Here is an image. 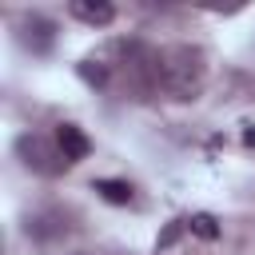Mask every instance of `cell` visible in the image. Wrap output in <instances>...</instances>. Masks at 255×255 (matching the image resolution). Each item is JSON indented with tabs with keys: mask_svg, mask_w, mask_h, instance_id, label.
Returning <instances> with one entry per match:
<instances>
[{
	"mask_svg": "<svg viewBox=\"0 0 255 255\" xmlns=\"http://www.w3.org/2000/svg\"><path fill=\"white\" fill-rule=\"evenodd\" d=\"M207 84V56L195 44H167L155 52V88L171 100H195Z\"/></svg>",
	"mask_w": 255,
	"mask_h": 255,
	"instance_id": "cell-1",
	"label": "cell"
},
{
	"mask_svg": "<svg viewBox=\"0 0 255 255\" xmlns=\"http://www.w3.org/2000/svg\"><path fill=\"white\" fill-rule=\"evenodd\" d=\"M16 151H20V159H24L36 175H60V171L68 167L64 151L52 147L44 135H20V139H16Z\"/></svg>",
	"mask_w": 255,
	"mask_h": 255,
	"instance_id": "cell-2",
	"label": "cell"
},
{
	"mask_svg": "<svg viewBox=\"0 0 255 255\" xmlns=\"http://www.w3.org/2000/svg\"><path fill=\"white\" fill-rule=\"evenodd\" d=\"M56 147L64 151V159H68V163H80V159H88L92 139H88L76 124H60V128H56Z\"/></svg>",
	"mask_w": 255,
	"mask_h": 255,
	"instance_id": "cell-3",
	"label": "cell"
},
{
	"mask_svg": "<svg viewBox=\"0 0 255 255\" xmlns=\"http://www.w3.org/2000/svg\"><path fill=\"white\" fill-rule=\"evenodd\" d=\"M64 231H68V215L64 211H36V215H28V235L40 239V243L60 239Z\"/></svg>",
	"mask_w": 255,
	"mask_h": 255,
	"instance_id": "cell-4",
	"label": "cell"
},
{
	"mask_svg": "<svg viewBox=\"0 0 255 255\" xmlns=\"http://www.w3.org/2000/svg\"><path fill=\"white\" fill-rule=\"evenodd\" d=\"M72 16L84 20V24H92V28H104V24L116 20V8L108 0H72Z\"/></svg>",
	"mask_w": 255,
	"mask_h": 255,
	"instance_id": "cell-5",
	"label": "cell"
},
{
	"mask_svg": "<svg viewBox=\"0 0 255 255\" xmlns=\"http://www.w3.org/2000/svg\"><path fill=\"white\" fill-rule=\"evenodd\" d=\"M52 32H56V28H52V20L32 16V20H24V36H20V40H24L32 52H48V48H52Z\"/></svg>",
	"mask_w": 255,
	"mask_h": 255,
	"instance_id": "cell-6",
	"label": "cell"
},
{
	"mask_svg": "<svg viewBox=\"0 0 255 255\" xmlns=\"http://www.w3.org/2000/svg\"><path fill=\"white\" fill-rule=\"evenodd\" d=\"M96 191L108 199V203H131V183H124V179H96Z\"/></svg>",
	"mask_w": 255,
	"mask_h": 255,
	"instance_id": "cell-7",
	"label": "cell"
},
{
	"mask_svg": "<svg viewBox=\"0 0 255 255\" xmlns=\"http://www.w3.org/2000/svg\"><path fill=\"white\" fill-rule=\"evenodd\" d=\"M187 231H195V235H203V239H215V235H219V223H215V215L199 211V215L187 219Z\"/></svg>",
	"mask_w": 255,
	"mask_h": 255,
	"instance_id": "cell-8",
	"label": "cell"
},
{
	"mask_svg": "<svg viewBox=\"0 0 255 255\" xmlns=\"http://www.w3.org/2000/svg\"><path fill=\"white\" fill-rule=\"evenodd\" d=\"M183 231H187V219H171V223H167V231L155 239V247H159V251H163V247H171V243H175Z\"/></svg>",
	"mask_w": 255,
	"mask_h": 255,
	"instance_id": "cell-9",
	"label": "cell"
},
{
	"mask_svg": "<svg viewBox=\"0 0 255 255\" xmlns=\"http://www.w3.org/2000/svg\"><path fill=\"white\" fill-rule=\"evenodd\" d=\"M247 143H255V128H251V131H247Z\"/></svg>",
	"mask_w": 255,
	"mask_h": 255,
	"instance_id": "cell-10",
	"label": "cell"
}]
</instances>
